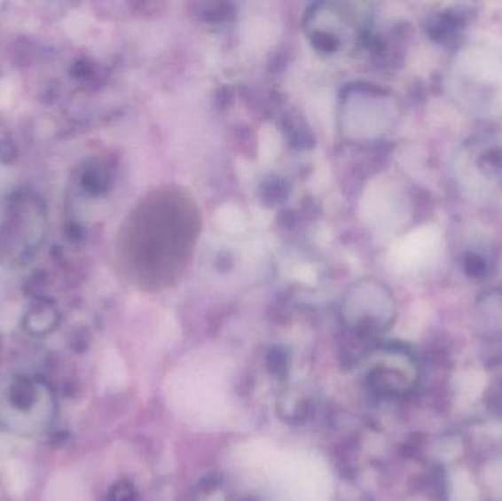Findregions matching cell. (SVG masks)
<instances>
[{
	"label": "cell",
	"mask_w": 502,
	"mask_h": 501,
	"mask_svg": "<svg viewBox=\"0 0 502 501\" xmlns=\"http://www.w3.org/2000/svg\"><path fill=\"white\" fill-rule=\"evenodd\" d=\"M196 210L184 198L159 194L132 218L131 246L141 270L167 277L181 266L196 237Z\"/></svg>",
	"instance_id": "6da1fadb"
},
{
	"label": "cell",
	"mask_w": 502,
	"mask_h": 501,
	"mask_svg": "<svg viewBox=\"0 0 502 501\" xmlns=\"http://www.w3.org/2000/svg\"><path fill=\"white\" fill-rule=\"evenodd\" d=\"M55 395L40 378L18 375L0 386V425L20 434L44 431L53 419Z\"/></svg>",
	"instance_id": "7a4b0ae2"
},
{
	"label": "cell",
	"mask_w": 502,
	"mask_h": 501,
	"mask_svg": "<svg viewBox=\"0 0 502 501\" xmlns=\"http://www.w3.org/2000/svg\"><path fill=\"white\" fill-rule=\"evenodd\" d=\"M398 118L396 100L369 86L349 87L340 102L341 131L356 143L382 138Z\"/></svg>",
	"instance_id": "3957f363"
},
{
	"label": "cell",
	"mask_w": 502,
	"mask_h": 501,
	"mask_svg": "<svg viewBox=\"0 0 502 501\" xmlns=\"http://www.w3.org/2000/svg\"><path fill=\"white\" fill-rule=\"evenodd\" d=\"M396 315L394 296L378 279L354 283L341 301L342 322L356 334H380L392 325Z\"/></svg>",
	"instance_id": "277c9868"
},
{
	"label": "cell",
	"mask_w": 502,
	"mask_h": 501,
	"mask_svg": "<svg viewBox=\"0 0 502 501\" xmlns=\"http://www.w3.org/2000/svg\"><path fill=\"white\" fill-rule=\"evenodd\" d=\"M363 26V13L354 4H322L307 13V35L320 51L351 48L360 39Z\"/></svg>",
	"instance_id": "5b68a950"
},
{
	"label": "cell",
	"mask_w": 502,
	"mask_h": 501,
	"mask_svg": "<svg viewBox=\"0 0 502 501\" xmlns=\"http://www.w3.org/2000/svg\"><path fill=\"white\" fill-rule=\"evenodd\" d=\"M378 366L373 369L371 378L379 390L400 391L409 386L413 377V371L410 369L412 360L401 353H387L380 357Z\"/></svg>",
	"instance_id": "8992f818"
},
{
	"label": "cell",
	"mask_w": 502,
	"mask_h": 501,
	"mask_svg": "<svg viewBox=\"0 0 502 501\" xmlns=\"http://www.w3.org/2000/svg\"><path fill=\"white\" fill-rule=\"evenodd\" d=\"M473 321L482 337L502 339V288H494L479 297Z\"/></svg>",
	"instance_id": "52a82bcc"
},
{
	"label": "cell",
	"mask_w": 502,
	"mask_h": 501,
	"mask_svg": "<svg viewBox=\"0 0 502 501\" xmlns=\"http://www.w3.org/2000/svg\"><path fill=\"white\" fill-rule=\"evenodd\" d=\"M451 489L456 501H476V487L466 472H457Z\"/></svg>",
	"instance_id": "ba28073f"
},
{
	"label": "cell",
	"mask_w": 502,
	"mask_h": 501,
	"mask_svg": "<svg viewBox=\"0 0 502 501\" xmlns=\"http://www.w3.org/2000/svg\"><path fill=\"white\" fill-rule=\"evenodd\" d=\"M488 484L497 491H502V462L492 465L490 472L486 475Z\"/></svg>",
	"instance_id": "9c48e42d"
}]
</instances>
